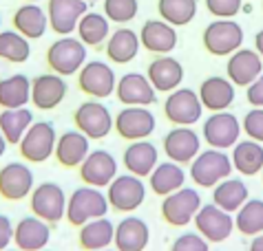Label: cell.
Wrapping results in <instances>:
<instances>
[{
  "label": "cell",
  "instance_id": "cell-1",
  "mask_svg": "<svg viewBox=\"0 0 263 251\" xmlns=\"http://www.w3.org/2000/svg\"><path fill=\"white\" fill-rule=\"evenodd\" d=\"M108 201L106 194L98 187L82 185L71 192V196H67V214L64 218L69 220L73 227H82L89 220L102 218L108 214Z\"/></svg>",
  "mask_w": 263,
  "mask_h": 251
},
{
  "label": "cell",
  "instance_id": "cell-2",
  "mask_svg": "<svg viewBox=\"0 0 263 251\" xmlns=\"http://www.w3.org/2000/svg\"><path fill=\"white\" fill-rule=\"evenodd\" d=\"M201 40H203V49L210 55L217 57L232 55L243 44V29L232 18H217L203 29Z\"/></svg>",
  "mask_w": 263,
  "mask_h": 251
},
{
  "label": "cell",
  "instance_id": "cell-3",
  "mask_svg": "<svg viewBox=\"0 0 263 251\" xmlns=\"http://www.w3.org/2000/svg\"><path fill=\"white\" fill-rule=\"evenodd\" d=\"M86 44H82L78 38L62 35L47 49V64L51 73L67 77L73 73H80V69L86 64Z\"/></svg>",
  "mask_w": 263,
  "mask_h": 251
},
{
  "label": "cell",
  "instance_id": "cell-4",
  "mask_svg": "<svg viewBox=\"0 0 263 251\" xmlns=\"http://www.w3.org/2000/svg\"><path fill=\"white\" fill-rule=\"evenodd\" d=\"M232 172V161L223 150H203L191 161V179L199 187H215L228 179Z\"/></svg>",
  "mask_w": 263,
  "mask_h": 251
},
{
  "label": "cell",
  "instance_id": "cell-5",
  "mask_svg": "<svg viewBox=\"0 0 263 251\" xmlns=\"http://www.w3.org/2000/svg\"><path fill=\"white\" fill-rule=\"evenodd\" d=\"M29 205H31L33 216L42 218L49 225H55L67 214V194H64L62 185L53 181H45L35 185L29 194Z\"/></svg>",
  "mask_w": 263,
  "mask_h": 251
},
{
  "label": "cell",
  "instance_id": "cell-6",
  "mask_svg": "<svg viewBox=\"0 0 263 251\" xmlns=\"http://www.w3.org/2000/svg\"><path fill=\"white\" fill-rule=\"evenodd\" d=\"M58 141V132L51 121H35L31 123V128L25 132V137L20 139L18 150L20 157L29 163H45L53 157Z\"/></svg>",
  "mask_w": 263,
  "mask_h": 251
},
{
  "label": "cell",
  "instance_id": "cell-7",
  "mask_svg": "<svg viewBox=\"0 0 263 251\" xmlns=\"http://www.w3.org/2000/svg\"><path fill=\"white\" fill-rule=\"evenodd\" d=\"M108 207H113L120 214H130L142 207L146 201V185L140 176L133 174H118L106 187Z\"/></svg>",
  "mask_w": 263,
  "mask_h": 251
},
{
  "label": "cell",
  "instance_id": "cell-8",
  "mask_svg": "<svg viewBox=\"0 0 263 251\" xmlns=\"http://www.w3.org/2000/svg\"><path fill=\"white\" fill-rule=\"evenodd\" d=\"M113 119L104 104L100 99H89L84 104H80L73 113V123H76V130H80L84 137L89 139H104L108 132L113 130Z\"/></svg>",
  "mask_w": 263,
  "mask_h": 251
},
{
  "label": "cell",
  "instance_id": "cell-9",
  "mask_svg": "<svg viewBox=\"0 0 263 251\" xmlns=\"http://www.w3.org/2000/svg\"><path fill=\"white\" fill-rule=\"evenodd\" d=\"M157 119L146 106H126L113 119V130L126 141H142L155 132Z\"/></svg>",
  "mask_w": 263,
  "mask_h": 251
},
{
  "label": "cell",
  "instance_id": "cell-10",
  "mask_svg": "<svg viewBox=\"0 0 263 251\" xmlns=\"http://www.w3.org/2000/svg\"><path fill=\"white\" fill-rule=\"evenodd\" d=\"M115 71L102 60H91L86 62L78 73V86L84 95L93 99H106L115 93Z\"/></svg>",
  "mask_w": 263,
  "mask_h": 251
},
{
  "label": "cell",
  "instance_id": "cell-11",
  "mask_svg": "<svg viewBox=\"0 0 263 251\" xmlns=\"http://www.w3.org/2000/svg\"><path fill=\"white\" fill-rule=\"evenodd\" d=\"M201 207V196L195 187H181L173 194L164 196L162 201V218L173 227H186L193 223L195 214Z\"/></svg>",
  "mask_w": 263,
  "mask_h": 251
},
{
  "label": "cell",
  "instance_id": "cell-12",
  "mask_svg": "<svg viewBox=\"0 0 263 251\" xmlns=\"http://www.w3.org/2000/svg\"><path fill=\"white\" fill-rule=\"evenodd\" d=\"M203 106L193 88H177L168 93L164 101V115L166 119L175 126H195L201 119Z\"/></svg>",
  "mask_w": 263,
  "mask_h": 251
},
{
  "label": "cell",
  "instance_id": "cell-13",
  "mask_svg": "<svg viewBox=\"0 0 263 251\" xmlns=\"http://www.w3.org/2000/svg\"><path fill=\"white\" fill-rule=\"evenodd\" d=\"M195 227L197 234L203 236L208 242H223L230 238L232 229H235V218L215 203L201 205L199 212L195 214Z\"/></svg>",
  "mask_w": 263,
  "mask_h": 251
},
{
  "label": "cell",
  "instance_id": "cell-14",
  "mask_svg": "<svg viewBox=\"0 0 263 251\" xmlns=\"http://www.w3.org/2000/svg\"><path fill=\"white\" fill-rule=\"evenodd\" d=\"M241 135V123L237 119V115L221 110V113H213L203 121V139L210 148L215 150H228L235 148Z\"/></svg>",
  "mask_w": 263,
  "mask_h": 251
},
{
  "label": "cell",
  "instance_id": "cell-15",
  "mask_svg": "<svg viewBox=\"0 0 263 251\" xmlns=\"http://www.w3.org/2000/svg\"><path fill=\"white\" fill-rule=\"evenodd\" d=\"M164 152L168 161H175V163L184 165L191 163V161L201 152V137L191 128V126H175L173 130L166 132L164 137Z\"/></svg>",
  "mask_w": 263,
  "mask_h": 251
},
{
  "label": "cell",
  "instance_id": "cell-16",
  "mask_svg": "<svg viewBox=\"0 0 263 251\" xmlns=\"http://www.w3.org/2000/svg\"><path fill=\"white\" fill-rule=\"evenodd\" d=\"M35 187L33 170L23 161H11L0 168V196L7 201H23Z\"/></svg>",
  "mask_w": 263,
  "mask_h": 251
},
{
  "label": "cell",
  "instance_id": "cell-17",
  "mask_svg": "<svg viewBox=\"0 0 263 251\" xmlns=\"http://www.w3.org/2000/svg\"><path fill=\"white\" fill-rule=\"evenodd\" d=\"M115 176H118V161L106 150H91L80 165V179L84 181V185L98 190L108 187Z\"/></svg>",
  "mask_w": 263,
  "mask_h": 251
},
{
  "label": "cell",
  "instance_id": "cell-18",
  "mask_svg": "<svg viewBox=\"0 0 263 251\" xmlns=\"http://www.w3.org/2000/svg\"><path fill=\"white\" fill-rule=\"evenodd\" d=\"M89 11V3L84 0H49L47 18L49 27L58 35H71L78 29V22Z\"/></svg>",
  "mask_w": 263,
  "mask_h": 251
},
{
  "label": "cell",
  "instance_id": "cell-19",
  "mask_svg": "<svg viewBox=\"0 0 263 251\" xmlns=\"http://www.w3.org/2000/svg\"><path fill=\"white\" fill-rule=\"evenodd\" d=\"M67 79L58 73H42L31 79V104L38 110H53L67 97Z\"/></svg>",
  "mask_w": 263,
  "mask_h": 251
},
{
  "label": "cell",
  "instance_id": "cell-20",
  "mask_svg": "<svg viewBox=\"0 0 263 251\" xmlns=\"http://www.w3.org/2000/svg\"><path fill=\"white\" fill-rule=\"evenodd\" d=\"M115 95L124 106H151L157 99V91L142 73H124L115 84Z\"/></svg>",
  "mask_w": 263,
  "mask_h": 251
},
{
  "label": "cell",
  "instance_id": "cell-21",
  "mask_svg": "<svg viewBox=\"0 0 263 251\" xmlns=\"http://www.w3.org/2000/svg\"><path fill=\"white\" fill-rule=\"evenodd\" d=\"M146 77L159 93H173L184 82V66L173 55H157L146 69Z\"/></svg>",
  "mask_w": 263,
  "mask_h": 251
},
{
  "label": "cell",
  "instance_id": "cell-22",
  "mask_svg": "<svg viewBox=\"0 0 263 251\" xmlns=\"http://www.w3.org/2000/svg\"><path fill=\"white\" fill-rule=\"evenodd\" d=\"M51 240V225L38 216H25L13 225V242L18 251H42Z\"/></svg>",
  "mask_w": 263,
  "mask_h": 251
},
{
  "label": "cell",
  "instance_id": "cell-23",
  "mask_svg": "<svg viewBox=\"0 0 263 251\" xmlns=\"http://www.w3.org/2000/svg\"><path fill=\"white\" fill-rule=\"evenodd\" d=\"M226 73H228V79L235 86L248 88L263 73V60L257 51L239 49L230 55L228 64H226Z\"/></svg>",
  "mask_w": 263,
  "mask_h": 251
},
{
  "label": "cell",
  "instance_id": "cell-24",
  "mask_svg": "<svg viewBox=\"0 0 263 251\" xmlns=\"http://www.w3.org/2000/svg\"><path fill=\"white\" fill-rule=\"evenodd\" d=\"M140 44L155 55H168L177 47V31L164 20H146L140 31Z\"/></svg>",
  "mask_w": 263,
  "mask_h": 251
},
{
  "label": "cell",
  "instance_id": "cell-25",
  "mask_svg": "<svg viewBox=\"0 0 263 251\" xmlns=\"http://www.w3.org/2000/svg\"><path fill=\"white\" fill-rule=\"evenodd\" d=\"M151 229L140 216H124L115 225L113 245L118 251H144L148 247Z\"/></svg>",
  "mask_w": 263,
  "mask_h": 251
},
{
  "label": "cell",
  "instance_id": "cell-26",
  "mask_svg": "<svg viewBox=\"0 0 263 251\" xmlns=\"http://www.w3.org/2000/svg\"><path fill=\"white\" fill-rule=\"evenodd\" d=\"M197 95L203 108H208L210 113H221V110H228L235 101V84L228 77L213 75L203 79Z\"/></svg>",
  "mask_w": 263,
  "mask_h": 251
},
{
  "label": "cell",
  "instance_id": "cell-27",
  "mask_svg": "<svg viewBox=\"0 0 263 251\" xmlns=\"http://www.w3.org/2000/svg\"><path fill=\"white\" fill-rule=\"evenodd\" d=\"M89 137H84L80 130H67L58 137L53 157L62 168H80L89 154Z\"/></svg>",
  "mask_w": 263,
  "mask_h": 251
},
{
  "label": "cell",
  "instance_id": "cell-28",
  "mask_svg": "<svg viewBox=\"0 0 263 251\" xmlns=\"http://www.w3.org/2000/svg\"><path fill=\"white\" fill-rule=\"evenodd\" d=\"M159 163V152L155 143L146 141H130L124 150V168L128 170V174L140 176V179H148V174L155 170Z\"/></svg>",
  "mask_w": 263,
  "mask_h": 251
},
{
  "label": "cell",
  "instance_id": "cell-29",
  "mask_svg": "<svg viewBox=\"0 0 263 251\" xmlns=\"http://www.w3.org/2000/svg\"><path fill=\"white\" fill-rule=\"evenodd\" d=\"M13 29L27 40H40L49 29L47 11L38 3H27L13 13Z\"/></svg>",
  "mask_w": 263,
  "mask_h": 251
},
{
  "label": "cell",
  "instance_id": "cell-30",
  "mask_svg": "<svg viewBox=\"0 0 263 251\" xmlns=\"http://www.w3.org/2000/svg\"><path fill=\"white\" fill-rule=\"evenodd\" d=\"M140 33L128 27H120L106 40V57L115 64H128L140 53Z\"/></svg>",
  "mask_w": 263,
  "mask_h": 251
},
{
  "label": "cell",
  "instance_id": "cell-31",
  "mask_svg": "<svg viewBox=\"0 0 263 251\" xmlns=\"http://www.w3.org/2000/svg\"><path fill=\"white\" fill-rule=\"evenodd\" d=\"M78 242L84 251H100L108 249L113 245L115 238V225L111 223V218L102 216L96 220H89L82 227H78Z\"/></svg>",
  "mask_w": 263,
  "mask_h": 251
},
{
  "label": "cell",
  "instance_id": "cell-32",
  "mask_svg": "<svg viewBox=\"0 0 263 251\" xmlns=\"http://www.w3.org/2000/svg\"><path fill=\"white\" fill-rule=\"evenodd\" d=\"M148 183L151 190L155 192L157 196H168L173 192H177L184 187L186 183V172L184 168L175 161H164V163H157L155 170L148 174Z\"/></svg>",
  "mask_w": 263,
  "mask_h": 251
},
{
  "label": "cell",
  "instance_id": "cell-33",
  "mask_svg": "<svg viewBox=\"0 0 263 251\" xmlns=\"http://www.w3.org/2000/svg\"><path fill=\"white\" fill-rule=\"evenodd\" d=\"M232 170H237L243 176H257L263 170V145L248 139V141H237L232 148Z\"/></svg>",
  "mask_w": 263,
  "mask_h": 251
},
{
  "label": "cell",
  "instance_id": "cell-34",
  "mask_svg": "<svg viewBox=\"0 0 263 251\" xmlns=\"http://www.w3.org/2000/svg\"><path fill=\"white\" fill-rule=\"evenodd\" d=\"M31 101V79L16 73L0 79V108H25Z\"/></svg>",
  "mask_w": 263,
  "mask_h": 251
},
{
  "label": "cell",
  "instance_id": "cell-35",
  "mask_svg": "<svg viewBox=\"0 0 263 251\" xmlns=\"http://www.w3.org/2000/svg\"><path fill=\"white\" fill-rule=\"evenodd\" d=\"M78 40L86 47H100L102 42L108 40L111 35V22L104 13L98 11H86L78 22Z\"/></svg>",
  "mask_w": 263,
  "mask_h": 251
},
{
  "label": "cell",
  "instance_id": "cell-36",
  "mask_svg": "<svg viewBox=\"0 0 263 251\" xmlns=\"http://www.w3.org/2000/svg\"><path fill=\"white\" fill-rule=\"evenodd\" d=\"M248 185L241 179H223L213 187V203L223 212L235 214L241 205L248 201Z\"/></svg>",
  "mask_w": 263,
  "mask_h": 251
},
{
  "label": "cell",
  "instance_id": "cell-37",
  "mask_svg": "<svg viewBox=\"0 0 263 251\" xmlns=\"http://www.w3.org/2000/svg\"><path fill=\"white\" fill-rule=\"evenodd\" d=\"M33 123V113L25 108H5L0 113V132L7 139V143L18 145L20 139L25 137V132L31 128Z\"/></svg>",
  "mask_w": 263,
  "mask_h": 251
},
{
  "label": "cell",
  "instance_id": "cell-38",
  "mask_svg": "<svg viewBox=\"0 0 263 251\" xmlns=\"http://www.w3.org/2000/svg\"><path fill=\"white\" fill-rule=\"evenodd\" d=\"M159 18L173 27H186L197 16V0H157Z\"/></svg>",
  "mask_w": 263,
  "mask_h": 251
},
{
  "label": "cell",
  "instance_id": "cell-39",
  "mask_svg": "<svg viewBox=\"0 0 263 251\" xmlns=\"http://www.w3.org/2000/svg\"><path fill=\"white\" fill-rule=\"evenodd\" d=\"M235 227L243 236H259L263 234V201L261 198H248L237 210Z\"/></svg>",
  "mask_w": 263,
  "mask_h": 251
},
{
  "label": "cell",
  "instance_id": "cell-40",
  "mask_svg": "<svg viewBox=\"0 0 263 251\" xmlns=\"http://www.w3.org/2000/svg\"><path fill=\"white\" fill-rule=\"evenodd\" d=\"M31 55V40L13 31H0V60L11 64H23Z\"/></svg>",
  "mask_w": 263,
  "mask_h": 251
},
{
  "label": "cell",
  "instance_id": "cell-41",
  "mask_svg": "<svg viewBox=\"0 0 263 251\" xmlns=\"http://www.w3.org/2000/svg\"><path fill=\"white\" fill-rule=\"evenodd\" d=\"M102 7H104V16L108 18V22H118V25L135 20L137 11H140L137 0H102Z\"/></svg>",
  "mask_w": 263,
  "mask_h": 251
},
{
  "label": "cell",
  "instance_id": "cell-42",
  "mask_svg": "<svg viewBox=\"0 0 263 251\" xmlns=\"http://www.w3.org/2000/svg\"><path fill=\"white\" fill-rule=\"evenodd\" d=\"M171 251H210V242L197 232H186L173 240Z\"/></svg>",
  "mask_w": 263,
  "mask_h": 251
},
{
  "label": "cell",
  "instance_id": "cell-43",
  "mask_svg": "<svg viewBox=\"0 0 263 251\" xmlns=\"http://www.w3.org/2000/svg\"><path fill=\"white\" fill-rule=\"evenodd\" d=\"M241 130H243L252 141L263 143V108L248 110L243 121H241Z\"/></svg>",
  "mask_w": 263,
  "mask_h": 251
},
{
  "label": "cell",
  "instance_id": "cell-44",
  "mask_svg": "<svg viewBox=\"0 0 263 251\" xmlns=\"http://www.w3.org/2000/svg\"><path fill=\"white\" fill-rule=\"evenodd\" d=\"M243 0H206V9L215 18H235L241 11Z\"/></svg>",
  "mask_w": 263,
  "mask_h": 251
},
{
  "label": "cell",
  "instance_id": "cell-45",
  "mask_svg": "<svg viewBox=\"0 0 263 251\" xmlns=\"http://www.w3.org/2000/svg\"><path fill=\"white\" fill-rule=\"evenodd\" d=\"M246 97H248V101H250L254 108H263V73L257 79H254L250 86H248Z\"/></svg>",
  "mask_w": 263,
  "mask_h": 251
},
{
  "label": "cell",
  "instance_id": "cell-46",
  "mask_svg": "<svg viewBox=\"0 0 263 251\" xmlns=\"http://www.w3.org/2000/svg\"><path fill=\"white\" fill-rule=\"evenodd\" d=\"M11 242H13V223L9 220V216L0 214V251L9 249Z\"/></svg>",
  "mask_w": 263,
  "mask_h": 251
},
{
  "label": "cell",
  "instance_id": "cell-47",
  "mask_svg": "<svg viewBox=\"0 0 263 251\" xmlns=\"http://www.w3.org/2000/svg\"><path fill=\"white\" fill-rule=\"evenodd\" d=\"M254 49H257V53L261 55V60H263V29L254 35Z\"/></svg>",
  "mask_w": 263,
  "mask_h": 251
},
{
  "label": "cell",
  "instance_id": "cell-48",
  "mask_svg": "<svg viewBox=\"0 0 263 251\" xmlns=\"http://www.w3.org/2000/svg\"><path fill=\"white\" fill-rule=\"evenodd\" d=\"M250 251H263V234H259V236H254V238H252Z\"/></svg>",
  "mask_w": 263,
  "mask_h": 251
},
{
  "label": "cell",
  "instance_id": "cell-49",
  "mask_svg": "<svg viewBox=\"0 0 263 251\" xmlns=\"http://www.w3.org/2000/svg\"><path fill=\"white\" fill-rule=\"evenodd\" d=\"M7 145H9V143H7V139L3 137V132H0V159L5 157V152H7Z\"/></svg>",
  "mask_w": 263,
  "mask_h": 251
},
{
  "label": "cell",
  "instance_id": "cell-50",
  "mask_svg": "<svg viewBox=\"0 0 263 251\" xmlns=\"http://www.w3.org/2000/svg\"><path fill=\"white\" fill-rule=\"evenodd\" d=\"M84 3H89V5H91V3H100V0H84Z\"/></svg>",
  "mask_w": 263,
  "mask_h": 251
},
{
  "label": "cell",
  "instance_id": "cell-51",
  "mask_svg": "<svg viewBox=\"0 0 263 251\" xmlns=\"http://www.w3.org/2000/svg\"><path fill=\"white\" fill-rule=\"evenodd\" d=\"M100 251H118V249H100Z\"/></svg>",
  "mask_w": 263,
  "mask_h": 251
},
{
  "label": "cell",
  "instance_id": "cell-52",
  "mask_svg": "<svg viewBox=\"0 0 263 251\" xmlns=\"http://www.w3.org/2000/svg\"><path fill=\"white\" fill-rule=\"evenodd\" d=\"M27 3H40V0H27Z\"/></svg>",
  "mask_w": 263,
  "mask_h": 251
},
{
  "label": "cell",
  "instance_id": "cell-53",
  "mask_svg": "<svg viewBox=\"0 0 263 251\" xmlns=\"http://www.w3.org/2000/svg\"><path fill=\"white\" fill-rule=\"evenodd\" d=\"M5 251H16V249H5Z\"/></svg>",
  "mask_w": 263,
  "mask_h": 251
},
{
  "label": "cell",
  "instance_id": "cell-54",
  "mask_svg": "<svg viewBox=\"0 0 263 251\" xmlns=\"http://www.w3.org/2000/svg\"><path fill=\"white\" fill-rule=\"evenodd\" d=\"M0 25H3V16H0Z\"/></svg>",
  "mask_w": 263,
  "mask_h": 251
},
{
  "label": "cell",
  "instance_id": "cell-55",
  "mask_svg": "<svg viewBox=\"0 0 263 251\" xmlns=\"http://www.w3.org/2000/svg\"><path fill=\"white\" fill-rule=\"evenodd\" d=\"M42 251H49V249H42Z\"/></svg>",
  "mask_w": 263,
  "mask_h": 251
},
{
  "label": "cell",
  "instance_id": "cell-56",
  "mask_svg": "<svg viewBox=\"0 0 263 251\" xmlns=\"http://www.w3.org/2000/svg\"><path fill=\"white\" fill-rule=\"evenodd\" d=\"M261 174H263V170H261Z\"/></svg>",
  "mask_w": 263,
  "mask_h": 251
},
{
  "label": "cell",
  "instance_id": "cell-57",
  "mask_svg": "<svg viewBox=\"0 0 263 251\" xmlns=\"http://www.w3.org/2000/svg\"><path fill=\"white\" fill-rule=\"evenodd\" d=\"M261 5H263V3H261Z\"/></svg>",
  "mask_w": 263,
  "mask_h": 251
}]
</instances>
